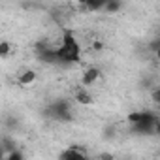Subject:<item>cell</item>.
Wrapping results in <instances>:
<instances>
[{
  "label": "cell",
  "instance_id": "1",
  "mask_svg": "<svg viewBox=\"0 0 160 160\" xmlns=\"http://www.w3.org/2000/svg\"><path fill=\"white\" fill-rule=\"evenodd\" d=\"M47 117H55L58 121H72V108L68 100H57L47 108Z\"/></svg>",
  "mask_w": 160,
  "mask_h": 160
},
{
  "label": "cell",
  "instance_id": "2",
  "mask_svg": "<svg viewBox=\"0 0 160 160\" xmlns=\"http://www.w3.org/2000/svg\"><path fill=\"white\" fill-rule=\"evenodd\" d=\"M156 115L154 113H149V111H143V119L139 121V122H136V124H132L134 126V132H138V134H149V132H154V124H156Z\"/></svg>",
  "mask_w": 160,
  "mask_h": 160
},
{
  "label": "cell",
  "instance_id": "3",
  "mask_svg": "<svg viewBox=\"0 0 160 160\" xmlns=\"http://www.w3.org/2000/svg\"><path fill=\"white\" fill-rule=\"evenodd\" d=\"M60 158H64V160H85L87 152L83 149H79V145H72L64 152H60Z\"/></svg>",
  "mask_w": 160,
  "mask_h": 160
},
{
  "label": "cell",
  "instance_id": "4",
  "mask_svg": "<svg viewBox=\"0 0 160 160\" xmlns=\"http://www.w3.org/2000/svg\"><path fill=\"white\" fill-rule=\"evenodd\" d=\"M98 79H100V70L96 66H89V68H85V72L81 75V83L87 87V85H94Z\"/></svg>",
  "mask_w": 160,
  "mask_h": 160
},
{
  "label": "cell",
  "instance_id": "5",
  "mask_svg": "<svg viewBox=\"0 0 160 160\" xmlns=\"http://www.w3.org/2000/svg\"><path fill=\"white\" fill-rule=\"evenodd\" d=\"M36 72L34 70H30V68H27V70H23L19 75H17V83L21 85V87H32L34 83H36Z\"/></svg>",
  "mask_w": 160,
  "mask_h": 160
},
{
  "label": "cell",
  "instance_id": "6",
  "mask_svg": "<svg viewBox=\"0 0 160 160\" xmlns=\"http://www.w3.org/2000/svg\"><path fill=\"white\" fill-rule=\"evenodd\" d=\"M73 100L77 102V104H81V106H91L92 104V94L87 91V89H77L75 92H73Z\"/></svg>",
  "mask_w": 160,
  "mask_h": 160
},
{
  "label": "cell",
  "instance_id": "7",
  "mask_svg": "<svg viewBox=\"0 0 160 160\" xmlns=\"http://www.w3.org/2000/svg\"><path fill=\"white\" fill-rule=\"evenodd\" d=\"M38 57H40V60H43V62H58V55H57V49H51V47H45V49H42L40 53H38Z\"/></svg>",
  "mask_w": 160,
  "mask_h": 160
},
{
  "label": "cell",
  "instance_id": "8",
  "mask_svg": "<svg viewBox=\"0 0 160 160\" xmlns=\"http://www.w3.org/2000/svg\"><path fill=\"white\" fill-rule=\"evenodd\" d=\"M79 58H81V49H79V45H75V47L68 49V53H66V57H64V62H66V64H73V62H77Z\"/></svg>",
  "mask_w": 160,
  "mask_h": 160
},
{
  "label": "cell",
  "instance_id": "9",
  "mask_svg": "<svg viewBox=\"0 0 160 160\" xmlns=\"http://www.w3.org/2000/svg\"><path fill=\"white\" fill-rule=\"evenodd\" d=\"M121 8H122L121 0H108L106 6H104V12L106 13H117V12H121Z\"/></svg>",
  "mask_w": 160,
  "mask_h": 160
},
{
  "label": "cell",
  "instance_id": "10",
  "mask_svg": "<svg viewBox=\"0 0 160 160\" xmlns=\"http://www.w3.org/2000/svg\"><path fill=\"white\" fill-rule=\"evenodd\" d=\"M62 45H64L66 49H72V47L77 45V42H75V38H73V34H72L70 30L64 32V36H62Z\"/></svg>",
  "mask_w": 160,
  "mask_h": 160
},
{
  "label": "cell",
  "instance_id": "11",
  "mask_svg": "<svg viewBox=\"0 0 160 160\" xmlns=\"http://www.w3.org/2000/svg\"><path fill=\"white\" fill-rule=\"evenodd\" d=\"M106 2L108 0H87V10H91V12H98V10H104V6H106Z\"/></svg>",
  "mask_w": 160,
  "mask_h": 160
},
{
  "label": "cell",
  "instance_id": "12",
  "mask_svg": "<svg viewBox=\"0 0 160 160\" xmlns=\"http://www.w3.org/2000/svg\"><path fill=\"white\" fill-rule=\"evenodd\" d=\"M10 51H12V43L8 40H2V42H0V57L6 58L10 55Z\"/></svg>",
  "mask_w": 160,
  "mask_h": 160
},
{
  "label": "cell",
  "instance_id": "13",
  "mask_svg": "<svg viewBox=\"0 0 160 160\" xmlns=\"http://www.w3.org/2000/svg\"><path fill=\"white\" fill-rule=\"evenodd\" d=\"M128 122L130 124H136V122H139L141 119H143V111H132V113H128Z\"/></svg>",
  "mask_w": 160,
  "mask_h": 160
},
{
  "label": "cell",
  "instance_id": "14",
  "mask_svg": "<svg viewBox=\"0 0 160 160\" xmlns=\"http://www.w3.org/2000/svg\"><path fill=\"white\" fill-rule=\"evenodd\" d=\"M6 160H25V154H23L21 151H17V149H13V151H10V152H6Z\"/></svg>",
  "mask_w": 160,
  "mask_h": 160
},
{
  "label": "cell",
  "instance_id": "15",
  "mask_svg": "<svg viewBox=\"0 0 160 160\" xmlns=\"http://www.w3.org/2000/svg\"><path fill=\"white\" fill-rule=\"evenodd\" d=\"M151 100L160 106V87H154V89L151 91Z\"/></svg>",
  "mask_w": 160,
  "mask_h": 160
},
{
  "label": "cell",
  "instance_id": "16",
  "mask_svg": "<svg viewBox=\"0 0 160 160\" xmlns=\"http://www.w3.org/2000/svg\"><path fill=\"white\" fill-rule=\"evenodd\" d=\"M92 49H94V51H102V49H104V42L94 40V42H92Z\"/></svg>",
  "mask_w": 160,
  "mask_h": 160
},
{
  "label": "cell",
  "instance_id": "17",
  "mask_svg": "<svg viewBox=\"0 0 160 160\" xmlns=\"http://www.w3.org/2000/svg\"><path fill=\"white\" fill-rule=\"evenodd\" d=\"M149 47H151V49H152V51H156V49H158V47H160V42H158V40H156V42H152V43H151V45H149Z\"/></svg>",
  "mask_w": 160,
  "mask_h": 160
},
{
  "label": "cell",
  "instance_id": "18",
  "mask_svg": "<svg viewBox=\"0 0 160 160\" xmlns=\"http://www.w3.org/2000/svg\"><path fill=\"white\" fill-rule=\"evenodd\" d=\"M154 134L156 136H160V119L156 121V124H154Z\"/></svg>",
  "mask_w": 160,
  "mask_h": 160
},
{
  "label": "cell",
  "instance_id": "19",
  "mask_svg": "<svg viewBox=\"0 0 160 160\" xmlns=\"http://www.w3.org/2000/svg\"><path fill=\"white\" fill-rule=\"evenodd\" d=\"M77 6H87V0H73Z\"/></svg>",
  "mask_w": 160,
  "mask_h": 160
},
{
  "label": "cell",
  "instance_id": "20",
  "mask_svg": "<svg viewBox=\"0 0 160 160\" xmlns=\"http://www.w3.org/2000/svg\"><path fill=\"white\" fill-rule=\"evenodd\" d=\"M98 158H113V154H109V152H102Z\"/></svg>",
  "mask_w": 160,
  "mask_h": 160
},
{
  "label": "cell",
  "instance_id": "21",
  "mask_svg": "<svg viewBox=\"0 0 160 160\" xmlns=\"http://www.w3.org/2000/svg\"><path fill=\"white\" fill-rule=\"evenodd\" d=\"M154 57H156V60H160V47H158V49L154 51Z\"/></svg>",
  "mask_w": 160,
  "mask_h": 160
}]
</instances>
